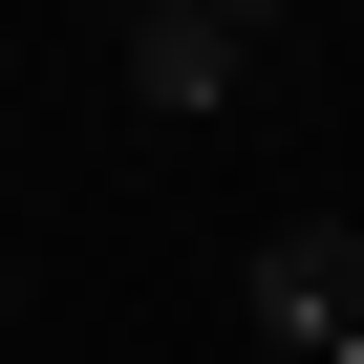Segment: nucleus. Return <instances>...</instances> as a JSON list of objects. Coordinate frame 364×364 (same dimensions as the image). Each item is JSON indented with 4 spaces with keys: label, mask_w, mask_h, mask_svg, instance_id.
I'll list each match as a JSON object with an SVG mask.
<instances>
[{
    "label": "nucleus",
    "mask_w": 364,
    "mask_h": 364,
    "mask_svg": "<svg viewBox=\"0 0 364 364\" xmlns=\"http://www.w3.org/2000/svg\"><path fill=\"white\" fill-rule=\"evenodd\" d=\"M236 86H257V0H129V107L215 129Z\"/></svg>",
    "instance_id": "f03ea898"
},
{
    "label": "nucleus",
    "mask_w": 364,
    "mask_h": 364,
    "mask_svg": "<svg viewBox=\"0 0 364 364\" xmlns=\"http://www.w3.org/2000/svg\"><path fill=\"white\" fill-rule=\"evenodd\" d=\"M321 364H364V343H321Z\"/></svg>",
    "instance_id": "7ed1b4c3"
},
{
    "label": "nucleus",
    "mask_w": 364,
    "mask_h": 364,
    "mask_svg": "<svg viewBox=\"0 0 364 364\" xmlns=\"http://www.w3.org/2000/svg\"><path fill=\"white\" fill-rule=\"evenodd\" d=\"M236 321H257L279 364H321V343H364V236H343V215H279V236L236 257Z\"/></svg>",
    "instance_id": "f257e3e1"
},
{
    "label": "nucleus",
    "mask_w": 364,
    "mask_h": 364,
    "mask_svg": "<svg viewBox=\"0 0 364 364\" xmlns=\"http://www.w3.org/2000/svg\"><path fill=\"white\" fill-rule=\"evenodd\" d=\"M0 300H22V279H0Z\"/></svg>",
    "instance_id": "20e7f679"
}]
</instances>
